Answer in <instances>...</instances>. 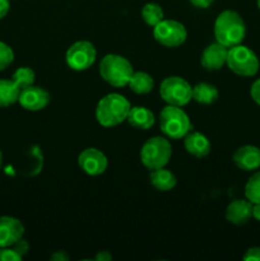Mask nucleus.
<instances>
[{"mask_svg":"<svg viewBox=\"0 0 260 261\" xmlns=\"http://www.w3.org/2000/svg\"><path fill=\"white\" fill-rule=\"evenodd\" d=\"M9 9H10L9 0H0V19H3V18L8 14Z\"/></svg>","mask_w":260,"mask_h":261,"instance_id":"nucleus-30","label":"nucleus"},{"mask_svg":"<svg viewBox=\"0 0 260 261\" xmlns=\"http://www.w3.org/2000/svg\"><path fill=\"white\" fill-rule=\"evenodd\" d=\"M245 196L252 204L260 203V171L255 172L245 185Z\"/></svg>","mask_w":260,"mask_h":261,"instance_id":"nucleus-23","label":"nucleus"},{"mask_svg":"<svg viewBox=\"0 0 260 261\" xmlns=\"http://www.w3.org/2000/svg\"><path fill=\"white\" fill-rule=\"evenodd\" d=\"M13 60H14V53L12 47L0 41V71L8 68L13 63Z\"/></svg>","mask_w":260,"mask_h":261,"instance_id":"nucleus-25","label":"nucleus"},{"mask_svg":"<svg viewBox=\"0 0 260 261\" xmlns=\"http://www.w3.org/2000/svg\"><path fill=\"white\" fill-rule=\"evenodd\" d=\"M252 217L260 222V203L252 204Z\"/></svg>","mask_w":260,"mask_h":261,"instance_id":"nucleus-34","label":"nucleus"},{"mask_svg":"<svg viewBox=\"0 0 260 261\" xmlns=\"http://www.w3.org/2000/svg\"><path fill=\"white\" fill-rule=\"evenodd\" d=\"M18 102L23 109L28 111H40L48 105L50 94L41 87L30 86L20 91Z\"/></svg>","mask_w":260,"mask_h":261,"instance_id":"nucleus-11","label":"nucleus"},{"mask_svg":"<svg viewBox=\"0 0 260 261\" xmlns=\"http://www.w3.org/2000/svg\"><path fill=\"white\" fill-rule=\"evenodd\" d=\"M149 181L157 190L170 191L176 186V176L165 167L152 170L149 175Z\"/></svg>","mask_w":260,"mask_h":261,"instance_id":"nucleus-18","label":"nucleus"},{"mask_svg":"<svg viewBox=\"0 0 260 261\" xmlns=\"http://www.w3.org/2000/svg\"><path fill=\"white\" fill-rule=\"evenodd\" d=\"M256 4H257V8H259V9H260V0H257Z\"/></svg>","mask_w":260,"mask_h":261,"instance_id":"nucleus-36","label":"nucleus"},{"mask_svg":"<svg viewBox=\"0 0 260 261\" xmlns=\"http://www.w3.org/2000/svg\"><path fill=\"white\" fill-rule=\"evenodd\" d=\"M160 127L170 139H181L191 130V122L181 107L168 105L160 112Z\"/></svg>","mask_w":260,"mask_h":261,"instance_id":"nucleus-4","label":"nucleus"},{"mask_svg":"<svg viewBox=\"0 0 260 261\" xmlns=\"http://www.w3.org/2000/svg\"><path fill=\"white\" fill-rule=\"evenodd\" d=\"M12 247L15 250V251H17V254L19 255L22 259H23V256L27 254L28 250H30V245H28V242L25 241V240H23V237L20 240H18V241L15 242Z\"/></svg>","mask_w":260,"mask_h":261,"instance_id":"nucleus-27","label":"nucleus"},{"mask_svg":"<svg viewBox=\"0 0 260 261\" xmlns=\"http://www.w3.org/2000/svg\"><path fill=\"white\" fill-rule=\"evenodd\" d=\"M153 36L166 47H177L185 42L188 32L183 23L173 19H162L153 27Z\"/></svg>","mask_w":260,"mask_h":261,"instance_id":"nucleus-8","label":"nucleus"},{"mask_svg":"<svg viewBox=\"0 0 260 261\" xmlns=\"http://www.w3.org/2000/svg\"><path fill=\"white\" fill-rule=\"evenodd\" d=\"M214 0H190L191 4L196 8H208Z\"/></svg>","mask_w":260,"mask_h":261,"instance_id":"nucleus-32","label":"nucleus"},{"mask_svg":"<svg viewBox=\"0 0 260 261\" xmlns=\"http://www.w3.org/2000/svg\"><path fill=\"white\" fill-rule=\"evenodd\" d=\"M142 18L148 25L154 27L163 19V10L157 3H148L142 8Z\"/></svg>","mask_w":260,"mask_h":261,"instance_id":"nucleus-22","label":"nucleus"},{"mask_svg":"<svg viewBox=\"0 0 260 261\" xmlns=\"http://www.w3.org/2000/svg\"><path fill=\"white\" fill-rule=\"evenodd\" d=\"M2 162H3V154H2V150H0V167H2Z\"/></svg>","mask_w":260,"mask_h":261,"instance_id":"nucleus-35","label":"nucleus"},{"mask_svg":"<svg viewBox=\"0 0 260 261\" xmlns=\"http://www.w3.org/2000/svg\"><path fill=\"white\" fill-rule=\"evenodd\" d=\"M235 165L242 171H255L260 168V148L255 145H242L232 155Z\"/></svg>","mask_w":260,"mask_h":261,"instance_id":"nucleus-14","label":"nucleus"},{"mask_svg":"<svg viewBox=\"0 0 260 261\" xmlns=\"http://www.w3.org/2000/svg\"><path fill=\"white\" fill-rule=\"evenodd\" d=\"M22 257L13 247H0V261H19Z\"/></svg>","mask_w":260,"mask_h":261,"instance_id":"nucleus-26","label":"nucleus"},{"mask_svg":"<svg viewBox=\"0 0 260 261\" xmlns=\"http://www.w3.org/2000/svg\"><path fill=\"white\" fill-rule=\"evenodd\" d=\"M252 217V203L244 199H236L226 209V219L232 224L241 226L247 223Z\"/></svg>","mask_w":260,"mask_h":261,"instance_id":"nucleus-15","label":"nucleus"},{"mask_svg":"<svg viewBox=\"0 0 260 261\" xmlns=\"http://www.w3.org/2000/svg\"><path fill=\"white\" fill-rule=\"evenodd\" d=\"M126 120L133 127L140 130H148L154 125V115L145 107H132Z\"/></svg>","mask_w":260,"mask_h":261,"instance_id":"nucleus-17","label":"nucleus"},{"mask_svg":"<svg viewBox=\"0 0 260 261\" xmlns=\"http://www.w3.org/2000/svg\"><path fill=\"white\" fill-rule=\"evenodd\" d=\"M172 147L168 139L163 137H153L144 143L140 150V161L148 170L162 168L170 162Z\"/></svg>","mask_w":260,"mask_h":261,"instance_id":"nucleus-5","label":"nucleus"},{"mask_svg":"<svg viewBox=\"0 0 260 261\" xmlns=\"http://www.w3.org/2000/svg\"><path fill=\"white\" fill-rule=\"evenodd\" d=\"M160 94L166 103L183 107L193 98V88L181 76H168L161 83Z\"/></svg>","mask_w":260,"mask_h":261,"instance_id":"nucleus-7","label":"nucleus"},{"mask_svg":"<svg viewBox=\"0 0 260 261\" xmlns=\"http://www.w3.org/2000/svg\"><path fill=\"white\" fill-rule=\"evenodd\" d=\"M246 27L241 15L235 10H223L214 23V37L226 47H233L244 41Z\"/></svg>","mask_w":260,"mask_h":261,"instance_id":"nucleus-1","label":"nucleus"},{"mask_svg":"<svg viewBox=\"0 0 260 261\" xmlns=\"http://www.w3.org/2000/svg\"><path fill=\"white\" fill-rule=\"evenodd\" d=\"M130 102L119 93H110L99 99L96 109V119L99 125L112 127L125 121L129 114Z\"/></svg>","mask_w":260,"mask_h":261,"instance_id":"nucleus-2","label":"nucleus"},{"mask_svg":"<svg viewBox=\"0 0 260 261\" xmlns=\"http://www.w3.org/2000/svg\"><path fill=\"white\" fill-rule=\"evenodd\" d=\"M98 70L105 82L117 88L127 86L130 76L134 73L130 61L124 56L116 54H109L103 56L99 63Z\"/></svg>","mask_w":260,"mask_h":261,"instance_id":"nucleus-3","label":"nucleus"},{"mask_svg":"<svg viewBox=\"0 0 260 261\" xmlns=\"http://www.w3.org/2000/svg\"><path fill=\"white\" fill-rule=\"evenodd\" d=\"M218 89L209 83H198L193 87V99L201 105H212L218 98Z\"/></svg>","mask_w":260,"mask_h":261,"instance_id":"nucleus-21","label":"nucleus"},{"mask_svg":"<svg viewBox=\"0 0 260 261\" xmlns=\"http://www.w3.org/2000/svg\"><path fill=\"white\" fill-rule=\"evenodd\" d=\"M250 96H251L252 101L260 106V78L256 79V81L251 84V88H250Z\"/></svg>","mask_w":260,"mask_h":261,"instance_id":"nucleus-28","label":"nucleus"},{"mask_svg":"<svg viewBox=\"0 0 260 261\" xmlns=\"http://www.w3.org/2000/svg\"><path fill=\"white\" fill-rule=\"evenodd\" d=\"M111 259H112V256L109 251H99L98 254L96 255L97 261H110Z\"/></svg>","mask_w":260,"mask_h":261,"instance_id":"nucleus-33","label":"nucleus"},{"mask_svg":"<svg viewBox=\"0 0 260 261\" xmlns=\"http://www.w3.org/2000/svg\"><path fill=\"white\" fill-rule=\"evenodd\" d=\"M12 79L19 87L20 91H22L23 88L33 86V83H35V71L31 68H28V66H22V68H18L14 71Z\"/></svg>","mask_w":260,"mask_h":261,"instance_id":"nucleus-24","label":"nucleus"},{"mask_svg":"<svg viewBox=\"0 0 260 261\" xmlns=\"http://www.w3.org/2000/svg\"><path fill=\"white\" fill-rule=\"evenodd\" d=\"M20 88L13 79H0V107H9L18 102Z\"/></svg>","mask_w":260,"mask_h":261,"instance_id":"nucleus-19","label":"nucleus"},{"mask_svg":"<svg viewBox=\"0 0 260 261\" xmlns=\"http://www.w3.org/2000/svg\"><path fill=\"white\" fill-rule=\"evenodd\" d=\"M242 259L245 261H260V247H251L246 250Z\"/></svg>","mask_w":260,"mask_h":261,"instance_id":"nucleus-29","label":"nucleus"},{"mask_svg":"<svg viewBox=\"0 0 260 261\" xmlns=\"http://www.w3.org/2000/svg\"><path fill=\"white\" fill-rule=\"evenodd\" d=\"M50 259L53 261H68L70 257L65 251H56L51 255Z\"/></svg>","mask_w":260,"mask_h":261,"instance_id":"nucleus-31","label":"nucleus"},{"mask_svg":"<svg viewBox=\"0 0 260 261\" xmlns=\"http://www.w3.org/2000/svg\"><path fill=\"white\" fill-rule=\"evenodd\" d=\"M96 56L97 51L93 43L89 41H78L68 48L65 54V61L69 68L82 71L93 65Z\"/></svg>","mask_w":260,"mask_h":261,"instance_id":"nucleus-9","label":"nucleus"},{"mask_svg":"<svg viewBox=\"0 0 260 261\" xmlns=\"http://www.w3.org/2000/svg\"><path fill=\"white\" fill-rule=\"evenodd\" d=\"M127 86L130 87V89L134 93L147 94L154 87V81H153V78L148 73H144V71H135L130 76V81L127 83Z\"/></svg>","mask_w":260,"mask_h":261,"instance_id":"nucleus-20","label":"nucleus"},{"mask_svg":"<svg viewBox=\"0 0 260 261\" xmlns=\"http://www.w3.org/2000/svg\"><path fill=\"white\" fill-rule=\"evenodd\" d=\"M226 64L235 74L241 76H254L260 66L256 54L241 43L228 48Z\"/></svg>","mask_w":260,"mask_h":261,"instance_id":"nucleus-6","label":"nucleus"},{"mask_svg":"<svg viewBox=\"0 0 260 261\" xmlns=\"http://www.w3.org/2000/svg\"><path fill=\"white\" fill-rule=\"evenodd\" d=\"M184 145H185L186 152L198 158L206 157L212 149L211 142H209L208 138L198 132H189L184 137Z\"/></svg>","mask_w":260,"mask_h":261,"instance_id":"nucleus-16","label":"nucleus"},{"mask_svg":"<svg viewBox=\"0 0 260 261\" xmlns=\"http://www.w3.org/2000/svg\"><path fill=\"white\" fill-rule=\"evenodd\" d=\"M228 47L221 45L219 42L211 43L204 48L200 56V64L204 69L209 71L219 70L227 61Z\"/></svg>","mask_w":260,"mask_h":261,"instance_id":"nucleus-13","label":"nucleus"},{"mask_svg":"<svg viewBox=\"0 0 260 261\" xmlns=\"http://www.w3.org/2000/svg\"><path fill=\"white\" fill-rule=\"evenodd\" d=\"M24 234V227L14 217H0V247H12Z\"/></svg>","mask_w":260,"mask_h":261,"instance_id":"nucleus-12","label":"nucleus"},{"mask_svg":"<svg viewBox=\"0 0 260 261\" xmlns=\"http://www.w3.org/2000/svg\"><path fill=\"white\" fill-rule=\"evenodd\" d=\"M78 165L87 175L98 176L107 168V158L97 148H87L79 154Z\"/></svg>","mask_w":260,"mask_h":261,"instance_id":"nucleus-10","label":"nucleus"}]
</instances>
